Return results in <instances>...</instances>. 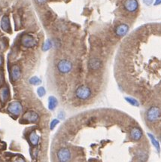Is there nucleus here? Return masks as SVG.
<instances>
[{
  "label": "nucleus",
  "instance_id": "obj_8",
  "mask_svg": "<svg viewBox=\"0 0 161 162\" xmlns=\"http://www.w3.org/2000/svg\"><path fill=\"white\" fill-rule=\"evenodd\" d=\"M124 9L129 12H135L138 8L137 0H126L124 2Z\"/></svg>",
  "mask_w": 161,
  "mask_h": 162
},
{
  "label": "nucleus",
  "instance_id": "obj_12",
  "mask_svg": "<svg viewBox=\"0 0 161 162\" xmlns=\"http://www.w3.org/2000/svg\"><path fill=\"white\" fill-rule=\"evenodd\" d=\"M102 66V62L101 60L98 58H92L89 60L88 63V67L92 70H96L99 69Z\"/></svg>",
  "mask_w": 161,
  "mask_h": 162
},
{
  "label": "nucleus",
  "instance_id": "obj_4",
  "mask_svg": "<svg viewBox=\"0 0 161 162\" xmlns=\"http://www.w3.org/2000/svg\"><path fill=\"white\" fill-rule=\"evenodd\" d=\"M57 69L60 73L66 74L69 73L72 69V64L69 60H62L58 63L57 64Z\"/></svg>",
  "mask_w": 161,
  "mask_h": 162
},
{
  "label": "nucleus",
  "instance_id": "obj_6",
  "mask_svg": "<svg viewBox=\"0 0 161 162\" xmlns=\"http://www.w3.org/2000/svg\"><path fill=\"white\" fill-rule=\"evenodd\" d=\"M57 158L61 162L69 161L71 158V152L67 148H61L57 152Z\"/></svg>",
  "mask_w": 161,
  "mask_h": 162
},
{
  "label": "nucleus",
  "instance_id": "obj_21",
  "mask_svg": "<svg viewBox=\"0 0 161 162\" xmlns=\"http://www.w3.org/2000/svg\"><path fill=\"white\" fill-rule=\"evenodd\" d=\"M51 46H52V43H51L50 40L48 39L46 42H44V45H43V51L49 50V49L51 48Z\"/></svg>",
  "mask_w": 161,
  "mask_h": 162
},
{
  "label": "nucleus",
  "instance_id": "obj_27",
  "mask_svg": "<svg viewBox=\"0 0 161 162\" xmlns=\"http://www.w3.org/2000/svg\"><path fill=\"white\" fill-rule=\"evenodd\" d=\"M161 4V0H156L154 2V5H158Z\"/></svg>",
  "mask_w": 161,
  "mask_h": 162
},
{
  "label": "nucleus",
  "instance_id": "obj_25",
  "mask_svg": "<svg viewBox=\"0 0 161 162\" xmlns=\"http://www.w3.org/2000/svg\"><path fill=\"white\" fill-rule=\"evenodd\" d=\"M36 1H37V2L39 3V4H44L48 0H36Z\"/></svg>",
  "mask_w": 161,
  "mask_h": 162
},
{
  "label": "nucleus",
  "instance_id": "obj_15",
  "mask_svg": "<svg viewBox=\"0 0 161 162\" xmlns=\"http://www.w3.org/2000/svg\"><path fill=\"white\" fill-rule=\"evenodd\" d=\"M9 97V89L8 87H2L0 89V100L2 103L6 102Z\"/></svg>",
  "mask_w": 161,
  "mask_h": 162
},
{
  "label": "nucleus",
  "instance_id": "obj_3",
  "mask_svg": "<svg viewBox=\"0 0 161 162\" xmlns=\"http://www.w3.org/2000/svg\"><path fill=\"white\" fill-rule=\"evenodd\" d=\"M21 44L26 48H32L37 45L36 39L29 34H25L21 38Z\"/></svg>",
  "mask_w": 161,
  "mask_h": 162
},
{
  "label": "nucleus",
  "instance_id": "obj_19",
  "mask_svg": "<svg viewBox=\"0 0 161 162\" xmlns=\"http://www.w3.org/2000/svg\"><path fill=\"white\" fill-rule=\"evenodd\" d=\"M137 155H138V158L142 161H144L147 159V153L144 151H142V150H139L138 152H137Z\"/></svg>",
  "mask_w": 161,
  "mask_h": 162
},
{
  "label": "nucleus",
  "instance_id": "obj_5",
  "mask_svg": "<svg viewBox=\"0 0 161 162\" xmlns=\"http://www.w3.org/2000/svg\"><path fill=\"white\" fill-rule=\"evenodd\" d=\"M160 109L158 107L152 106L147 112V119L149 121H154L159 119L160 116Z\"/></svg>",
  "mask_w": 161,
  "mask_h": 162
},
{
  "label": "nucleus",
  "instance_id": "obj_13",
  "mask_svg": "<svg viewBox=\"0 0 161 162\" xmlns=\"http://www.w3.org/2000/svg\"><path fill=\"white\" fill-rule=\"evenodd\" d=\"M29 140L32 145H33V146L38 145L40 140V137L36 131H32L31 133H29Z\"/></svg>",
  "mask_w": 161,
  "mask_h": 162
},
{
  "label": "nucleus",
  "instance_id": "obj_26",
  "mask_svg": "<svg viewBox=\"0 0 161 162\" xmlns=\"http://www.w3.org/2000/svg\"><path fill=\"white\" fill-rule=\"evenodd\" d=\"M2 81H3V75H2V73L0 72V85H2Z\"/></svg>",
  "mask_w": 161,
  "mask_h": 162
},
{
  "label": "nucleus",
  "instance_id": "obj_23",
  "mask_svg": "<svg viewBox=\"0 0 161 162\" xmlns=\"http://www.w3.org/2000/svg\"><path fill=\"white\" fill-rule=\"evenodd\" d=\"M58 123H59V120H57V119H54V120L50 122V130H53V129L54 128V127L58 125Z\"/></svg>",
  "mask_w": 161,
  "mask_h": 162
},
{
  "label": "nucleus",
  "instance_id": "obj_11",
  "mask_svg": "<svg viewBox=\"0 0 161 162\" xmlns=\"http://www.w3.org/2000/svg\"><path fill=\"white\" fill-rule=\"evenodd\" d=\"M142 137V131L139 127H133L130 131V137L132 139L138 141L140 140Z\"/></svg>",
  "mask_w": 161,
  "mask_h": 162
},
{
  "label": "nucleus",
  "instance_id": "obj_20",
  "mask_svg": "<svg viewBox=\"0 0 161 162\" xmlns=\"http://www.w3.org/2000/svg\"><path fill=\"white\" fill-rule=\"evenodd\" d=\"M126 100L127 101L128 103L130 104H131V105H133V106H138V102L136 100H135V99H133V98H129V97H126Z\"/></svg>",
  "mask_w": 161,
  "mask_h": 162
},
{
  "label": "nucleus",
  "instance_id": "obj_10",
  "mask_svg": "<svg viewBox=\"0 0 161 162\" xmlns=\"http://www.w3.org/2000/svg\"><path fill=\"white\" fill-rule=\"evenodd\" d=\"M0 25H1V28H2L3 31L6 32V33H11V28L10 20H9V17L7 15H4L2 17Z\"/></svg>",
  "mask_w": 161,
  "mask_h": 162
},
{
  "label": "nucleus",
  "instance_id": "obj_14",
  "mask_svg": "<svg viewBox=\"0 0 161 162\" xmlns=\"http://www.w3.org/2000/svg\"><path fill=\"white\" fill-rule=\"evenodd\" d=\"M21 75V68L18 65H14L11 67V77L13 81H17Z\"/></svg>",
  "mask_w": 161,
  "mask_h": 162
},
{
  "label": "nucleus",
  "instance_id": "obj_7",
  "mask_svg": "<svg viewBox=\"0 0 161 162\" xmlns=\"http://www.w3.org/2000/svg\"><path fill=\"white\" fill-rule=\"evenodd\" d=\"M38 114L34 111H27L23 115V120L27 123H36L38 121Z\"/></svg>",
  "mask_w": 161,
  "mask_h": 162
},
{
  "label": "nucleus",
  "instance_id": "obj_28",
  "mask_svg": "<svg viewBox=\"0 0 161 162\" xmlns=\"http://www.w3.org/2000/svg\"><path fill=\"white\" fill-rule=\"evenodd\" d=\"M2 63H3V60H2V56H0V67H1V66H2Z\"/></svg>",
  "mask_w": 161,
  "mask_h": 162
},
{
  "label": "nucleus",
  "instance_id": "obj_29",
  "mask_svg": "<svg viewBox=\"0 0 161 162\" xmlns=\"http://www.w3.org/2000/svg\"><path fill=\"white\" fill-rule=\"evenodd\" d=\"M160 139H161V137H160Z\"/></svg>",
  "mask_w": 161,
  "mask_h": 162
},
{
  "label": "nucleus",
  "instance_id": "obj_22",
  "mask_svg": "<svg viewBox=\"0 0 161 162\" xmlns=\"http://www.w3.org/2000/svg\"><path fill=\"white\" fill-rule=\"evenodd\" d=\"M45 93H46L45 89H44L43 87H39L38 89H37V94H38V95L40 97H44V96L45 95Z\"/></svg>",
  "mask_w": 161,
  "mask_h": 162
},
{
  "label": "nucleus",
  "instance_id": "obj_24",
  "mask_svg": "<svg viewBox=\"0 0 161 162\" xmlns=\"http://www.w3.org/2000/svg\"><path fill=\"white\" fill-rule=\"evenodd\" d=\"M144 4H146L147 5H150L153 2V0H143Z\"/></svg>",
  "mask_w": 161,
  "mask_h": 162
},
{
  "label": "nucleus",
  "instance_id": "obj_18",
  "mask_svg": "<svg viewBox=\"0 0 161 162\" xmlns=\"http://www.w3.org/2000/svg\"><path fill=\"white\" fill-rule=\"evenodd\" d=\"M29 83L32 85H39L40 84L42 83V81L37 76H33L32 77L31 79H29Z\"/></svg>",
  "mask_w": 161,
  "mask_h": 162
},
{
  "label": "nucleus",
  "instance_id": "obj_9",
  "mask_svg": "<svg viewBox=\"0 0 161 162\" xmlns=\"http://www.w3.org/2000/svg\"><path fill=\"white\" fill-rule=\"evenodd\" d=\"M129 31V26L127 25L126 23H121L117 27H116L115 29V34L119 36V37H123Z\"/></svg>",
  "mask_w": 161,
  "mask_h": 162
},
{
  "label": "nucleus",
  "instance_id": "obj_17",
  "mask_svg": "<svg viewBox=\"0 0 161 162\" xmlns=\"http://www.w3.org/2000/svg\"><path fill=\"white\" fill-rule=\"evenodd\" d=\"M148 137H150V139H151V143H152V144L155 147V149H157V152H160V147L159 142L157 141V139H155V137H154L152 134H151V133H148Z\"/></svg>",
  "mask_w": 161,
  "mask_h": 162
},
{
  "label": "nucleus",
  "instance_id": "obj_1",
  "mask_svg": "<svg viewBox=\"0 0 161 162\" xmlns=\"http://www.w3.org/2000/svg\"><path fill=\"white\" fill-rule=\"evenodd\" d=\"M7 110L14 116H19L23 111V106L22 104L18 101H13L9 104Z\"/></svg>",
  "mask_w": 161,
  "mask_h": 162
},
{
  "label": "nucleus",
  "instance_id": "obj_16",
  "mask_svg": "<svg viewBox=\"0 0 161 162\" xmlns=\"http://www.w3.org/2000/svg\"><path fill=\"white\" fill-rule=\"evenodd\" d=\"M57 103H58V102H57V98L53 97V96H50L48 99V109L50 111L54 110L57 106Z\"/></svg>",
  "mask_w": 161,
  "mask_h": 162
},
{
  "label": "nucleus",
  "instance_id": "obj_2",
  "mask_svg": "<svg viewBox=\"0 0 161 162\" xmlns=\"http://www.w3.org/2000/svg\"><path fill=\"white\" fill-rule=\"evenodd\" d=\"M91 95V90L90 87L85 85H81L78 87L76 91V97L80 100H84L90 97Z\"/></svg>",
  "mask_w": 161,
  "mask_h": 162
}]
</instances>
